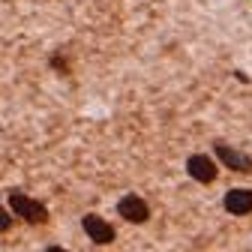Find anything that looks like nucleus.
Wrapping results in <instances>:
<instances>
[{
    "label": "nucleus",
    "instance_id": "nucleus-1",
    "mask_svg": "<svg viewBox=\"0 0 252 252\" xmlns=\"http://www.w3.org/2000/svg\"><path fill=\"white\" fill-rule=\"evenodd\" d=\"M9 207H12L15 216H21L24 222H30V225H42V222H48V210H45L39 201L27 198L24 192H12V195H9Z\"/></svg>",
    "mask_w": 252,
    "mask_h": 252
},
{
    "label": "nucleus",
    "instance_id": "nucleus-2",
    "mask_svg": "<svg viewBox=\"0 0 252 252\" xmlns=\"http://www.w3.org/2000/svg\"><path fill=\"white\" fill-rule=\"evenodd\" d=\"M186 171H189V177L198 180V183H213L216 174H219L216 162L210 159L207 153H192V156H189V159H186Z\"/></svg>",
    "mask_w": 252,
    "mask_h": 252
},
{
    "label": "nucleus",
    "instance_id": "nucleus-3",
    "mask_svg": "<svg viewBox=\"0 0 252 252\" xmlns=\"http://www.w3.org/2000/svg\"><path fill=\"white\" fill-rule=\"evenodd\" d=\"M117 213L126 219V222L141 225V222H147L150 207H147V201H144V198H138V195H123V198L117 201Z\"/></svg>",
    "mask_w": 252,
    "mask_h": 252
},
{
    "label": "nucleus",
    "instance_id": "nucleus-4",
    "mask_svg": "<svg viewBox=\"0 0 252 252\" xmlns=\"http://www.w3.org/2000/svg\"><path fill=\"white\" fill-rule=\"evenodd\" d=\"M81 225H84L87 237H90L93 243H99V246L114 240V228H111V222H105V219L96 216V213H87V216L81 219Z\"/></svg>",
    "mask_w": 252,
    "mask_h": 252
},
{
    "label": "nucleus",
    "instance_id": "nucleus-5",
    "mask_svg": "<svg viewBox=\"0 0 252 252\" xmlns=\"http://www.w3.org/2000/svg\"><path fill=\"white\" fill-rule=\"evenodd\" d=\"M225 210L231 216L252 213V189H228L225 192Z\"/></svg>",
    "mask_w": 252,
    "mask_h": 252
},
{
    "label": "nucleus",
    "instance_id": "nucleus-6",
    "mask_svg": "<svg viewBox=\"0 0 252 252\" xmlns=\"http://www.w3.org/2000/svg\"><path fill=\"white\" fill-rule=\"evenodd\" d=\"M216 156L222 159L231 171H249L252 168V159L249 156H243L240 150H234V147H228V144H216Z\"/></svg>",
    "mask_w": 252,
    "mask_h": 252
},
{
    "label": "nucleus",
    "instance_id": "nucleus-7",
    "mask_svg": "<svg viewBox=\"0 0 252 252\" xmlns=\"http://www.w3.org/2000/svg\"><path fill=\"white\" fill-rule=\"evenodd\" d=\"M9 225H12V216H9L3 207H0V234H3V231H9Z\"/></svg>",
    "mask_w": 252,
    "mask_h": 252
},
{
    "label": "nucleus",
    "instance_id": "nucleus-8",
    "mask_svg": "<svg viewBox=\"0 0 252 252\" xmlns=\"http://www.w3.org/2000/svg\"><path fill=\"white\" fill-rule=\"evenodd\" d=\"M45 252H66V249H63V246H48Z\"/></svg>",
    "mask_w": 252,
    "mask_h": 252
}]
</instances>
